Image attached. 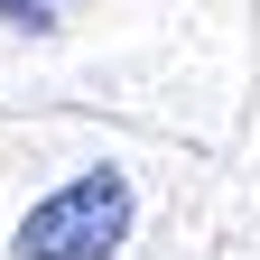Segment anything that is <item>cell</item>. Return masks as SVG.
Returning a JSON list of instances; mask_svg holds the SVG:
<instances>
[{"label": "cell", "mask_w": 260, "mask_h": 260, "mask_svg": "<svg viewBox=\"0 0 260 260\" xmlns=\"http://www.w3.org/2000/svg\"><path fill=\"white\" fill-rule=\"evenodd\" d=\"M130 214H140L130 177H121V168H84V177H65L47 205L19 214L10 251H19V260H112V251L130 242Z\"/></svg>", "instance_id": "obj_1"}, {"label": "cell", "mask_w": 260, "mask_h": 260, "mask_svg": "<svg viewBox=\"0 0 260 260\" xmlns=\"http://www.w3.org/2000/svg\"><path fill=\"white\" fill-rule=\"evenodd\" d=\"M0 19H10V28H38V38H47V28H56V0H0Z\"/></svg>", "instance_id": "obj_2"}]
</instances>
